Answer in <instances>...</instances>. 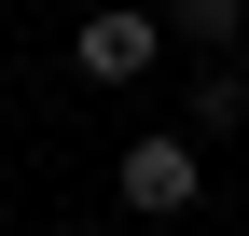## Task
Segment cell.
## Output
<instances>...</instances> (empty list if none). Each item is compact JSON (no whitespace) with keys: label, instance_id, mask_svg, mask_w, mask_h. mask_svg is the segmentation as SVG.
<instances>
[{"label":"cell","instance_id":"cell-1","mask_svg":"<svg viewBox=\"0 0 249 236\" xmlns=\"http://www.w3.org/2000/svg\"><path fill=\"white\" fill-rule=\"evenodd\" d=\"M194 181H208V167H194V139H124V209H139V222H180V209H194Z\"/></svg>","mask_w":249,"mask_h":236},{"label":"cell","instance_id":"cell-2","mask_svg":"<svg viewBox=\"0 0 249 236\" xmlns=\"http://www.w3.org/2000/svg\"><path fill=\"white\" fill-rule=\"evenodd\" d=\"M70 56H83V83H139L152 56H166V28H152V14H83Z\"/></svg>","mask_w":249,"mask_h":236},{"label":"cell","instance_id":"cell-3","mask_svg":"<svg viewBox=\"0 0 249 236\" xmlns=\"http://www.w3.org/2000/svg\"><path fill=\"white\" fill-rule=\"evenodd\" d=\"M166 42H194V56H235V42H249V0H180V14H166Z\"/></svg>","mask_w":249,"mask_h":236}]
</instances>
